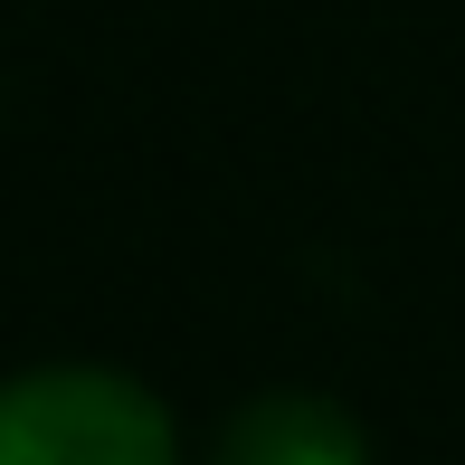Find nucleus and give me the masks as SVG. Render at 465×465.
Instances as JSON below:
<instances>
[{
	"label": "nucleus",
	"mask_w": 465,
	"mask_h": 465,
	"mask_svg": "<svg viewBox=\"0 0 465 465\" xmlns=\"http://www.w3.org/2000/svg\"><path fill=\"white\" fill-rule=\"evenodd\" d=\"M0 465H181V428L134 371L38 361L0 380Z\"/></svg>",
	"instance_id": "1"
},
{
	"label": "nucleus",
	"mask_w": 465,
	"mask_h": 465,
	"mask_svg": "<svg viewBox=\"0 0 465 465\" xmlns=\"http://www.w3.org/2000/svg\"><path fill=\"white\" fill-rule=\"evenodd\" d=\"M219 465H371V437L323 390H257L219 428Z\"/></svg>",
	"instance_id": "2"
}]
</instances>
